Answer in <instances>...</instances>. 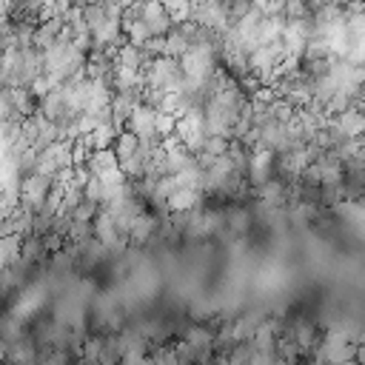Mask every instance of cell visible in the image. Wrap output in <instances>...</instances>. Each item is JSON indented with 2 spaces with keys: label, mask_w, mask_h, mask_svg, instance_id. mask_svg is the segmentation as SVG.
<instances>
[{
  "label": "cell",
  "mask_w": 365,
  "mask_h": 365,
  "mask_svg": "<svg viewBox=\"0 0 365 365\" xmlns=\"http://www.w3.org/2000/svg\"><path fill=\"white\" fill-rule=\"evenodd\" d=\"M68 165H74V140L57 137L54 143L37 151V171L46 177H57Z\"/></svg>",
  "instance_id": "obj_1"
},
{
  "label": "cell",
  "mask_w": 365,
  "mask_h": 365,
  "mask_svg": "<svg viewBox=\"0 0 365 365\" xmlns=\"http://www.w3.org/2000/svg\"><path fill=\"white\" fill-rule=\"evenodd\" d=\"M277 171V154L262 148V145H254L251 148V157H248V168H245V180L251 185H259L265 180H271Z\"/></svg>",
  "instance_id": "obj_2"
},
{
  "label": "cell",
  "mask_w": 365,
  "mask_h": 365,
  "mask_svg": "<svg viewBox=\"0 0 365 365\" xmlns=\"http://www.w3.org/2000/svg\"><path fill=\"white\" fill-rule=\"evenodd\" d=\"M328 128H331L339 140H342V137H359V134H365V108L348 106L345 111L331 114V117H328Z\"/></svg>",
  "instance_id": "obj_3"
},
{
  "label": "cell",
  "mask_w": 365,
  "mask_h": 365,
  "mask_svg": "<svg viewBox=\"0 0 365 365\" xmlns=\"http://www.w3.org/2000/svg\"><path fill=\"white\" fill-rule=\"evenodd\" d=\"M51 180H54V177H46V174H40V171L26 174L23 182H20V202L29 205L31 211H37V208L46 202V197H48Z\"/></svg>",
  "instance_id": "obj_4"
},
{
  "label": "cell",
  "mask_w": 365,
  "mask_h": 365,
  "mask_svg": "<svg viewBox=\"0 0 365 365\" xmlns=\"http://www.w3.org/2000/svg\"><path fill=\"white\" fill-rule=\"evenodd\" d=\"M125 128L137 137H151L157 134V108L148 103H137L125 120Z\"/></svg>",
  "instance_id": "obj_5"
},
{
  "label": "cell",
  "mask_w": 365,
  "mask_h": 365,
  "mask_svg": "<svg viewBox=\"0 0 365 365\" xmlns=\"http://www.w3.org/2000/svg\"><path fill=\"white\" fill-rule=\"evenodd\" d=\"M63 29H66V20L60 17V14H54V17H46V20H40V26H34V48H46V46H51L60 34H63Z\"/></svg>",
  "instance_id": "obj_6"
},
{
  "label": "cell",
  "mask_w": 365,
  "mask_h": 365,
  "mask_svg": "<svg viewBox=\"0 0 365 365\" xmlns=\"http://www.w3.org/2000/svg\"><path fill=\"white\" fill-rule=\"evenodd\" d=\"M154 234H157V217L148 214V211L137 214V217L131 220V225H128V242H131V245H143V242H148Z\"/></svg>",
  "instance_id": "obj_7"
},
{
  "label": "cell",
  "mask_w": 365,
  "mask_h": 365,
  "mask_svg": "<svg viewBox=\"0 0 365 365\" xmlns=\"http://www.w3.org/2000/svg\"><path fill=\"white\" fill-rule=\"evenodd\" d=\"M200 202H202V191H200V188H188V185H177V188L168 194V200H165L168 211H191V208H197Z\"/></svg>",
  "instance_id": "obj_8"
},
{
  "label": "cell",
  "mask_w": 365,
  "mask_h": 365,
  "mask_svg": "<svg viewBox=\"0 0 365 365\" xmlns=\"http://www.w3.org/2000/svg\"><path fill=\"white\" fill-rule=\"evenodd\" d=\"M120 163H117V154H114V148L108 145V148H91L88 151V157H86V168L94 174V177H103V174H108L111 168H117Z\"/></svg>",
  "instance_id": "obj_9"
},
{
  "label": "cell",
  "mask_w": 365,
  "mask_h": 365,
  "mask_svg": "<svg viewBox=\"0 0 365 365\" xmlns=\"http://www.w3.org/2000/svg\"><path fill=\"white\" fill-rule=\"evenodd\" d=\"M285 336H291V339H294L299 348H305V351L319 342V339H317V328H314L311 322H302V319H294V322L285 328Z\"/></svg>",
  "instance_id": "obj_10"
},
{
  "label": "cell",
  "mask_w": 365,
  "mask_h": 365,
  "mask_svg": "<svg viewBox=\"0 0 365 365\" xmlns=\"http://www.w3.org/2000/svg\"><path fill=\"white\" fill-rule=\"evenodd\" d=\"M259 322H262V314H259V311H245L240 319H234V328H231L234 342H240V339H251V336L257 334Z\"/></svg>",
  "instance_id": "obj_11"
},
{
  "label": "cell",
  "mask_w": 365,
  "mask_h": 365,
  "mask_svg": "<svg viewBox=\"0 0 365 365\" xmlns=\"http://www.w3.org/2000/svg\"><path fill=\"white\" fill-rule=\"evenodd\" d=\"M222 225L228 228V234H245L251 228V214L245 208H228Z\"/></svg>",
  "instance_id": "obj_12"
},
{
  "label": "cell",
  "mask_w": 365,
  "mask_h": 365,
  "mask_svg": "<svg viewBox=\"0 0 365 365\" xmlns=\"http://www.w3.org/2000/svg\"><path fill=\"white\" fill-rule=\"evenodd\" d=\"M182 339H185L188 345H194L197 351H200V348H211V345H214V331H208L205 325H188L185 334H182Z\"/></svg>",
  "instance_id": "obj_13"
},
{
  "label": "cell",
  "mask_w": 365,
  "mask_h": 365,
  "mask_svg": "<svg viewBox=\"0 0 365 365\" xmlns=\"http://www.w3.org/2000/svg\"><path fill=\"white\" fill-rule=\"evenodd\" d=\"M97 208H100V202H94V200L83 197V200L77 202V208L71 211V220H77V222H91V220H94V214H97Z\"/></svg>",
  "instance_id": "obj_14"
},
{
  "label": "cell",
  "mask_w": 365,
  "mask_h": 365,
  "mask_svg": "<svg viewBox=\"0 0 365 365\" xmlns=\"http://www.w3.org/2000/svg\"><path fill=\"white\" fill-rule=\"evenodd\" d=\"M123 356V345H120V336H108L103 339V351H100V362H120Z\"/></svg>",
  "instance_id": "obj_15"
},
{
  "label": "cell",
  "mask_w": 365,
  "mask_h": 365,
  "mask_svg": "<svg viewBox=\"0 0 365 365\" xmlns=\"http://www.w3.org/2000/svg\"><path fill=\"white\" fill-rule=\"evenodd\" d=\"M282 14H285V20H302V17H311L314 11L308 9V3H305V0H285Z\"/></svg>",
  "instance_id": "obj_16"
},
{
  "label": "cell",
  "mask_w": 365,
  "mask_h": 365,
  "mask_svg": "<svg viewBox=\"0 0 365 365\" xmlns=\"http://www.w3.org/2000/svg\"><path fill=\"white\" fill-rule=\"evenodd\" d=\"M163 3H165L174 23H182V20L191 17V0H163Z\"/></svg>",
  "instance_id": "obj_17"
},
{
  "label": "cell",
  "mask_w": 365,
  "mask_h": 365,
  "mask_svg": "<svg viewBox=\"0 0 365 365\" xmlns=\"http://www.w3.org/2000/svg\"><path fill=\"white\" fill-rule=\"evenodd\" d=\"M174 128H177V117L157 108V134L160 137H168V134H174Z\"/></svg>",
  "instance_id": "obj_18"
},
{
  "label": "cell",
  "mask_w": 365,
  "mask_h": 365,
  "mask_svg": "<svg viewBox=\"0 0 365 365\" xmlns=\"http://www.w3.org/2000/svg\"><path fill=\"white\" fill-rule=\"evenodd\" d=\"M80 345H83V348H80V356H83V359H100V351H103V339H100V336H88V339H83Z\"/></svg>",
  "instance_id": "obj_19"
},
{
  "label": "cell",
  "mask_w": 365,
  "mask_h": 365,
  "mask_svg": "<svg viewBox=\"0 0 365 365\" xmlns=\"http://www.w3.org/2000/svg\"><path fill=\"white\" fill-rule=\"evenodd\" d=\"M148 359H154V362H177V351L174 348H157L154 354H148Z\"/></svg>",
  "instance_id": "obj_20"
},
{
  "label": "cell",
  "mask_w": 365,
  "mask_h": 365,
  "mask_svg": "<svg viewBox=\"0 0 365 365\" xmlns=\"http://www.w3.org/2000/svg\"><path fill=\"white\" fill-rule=\"evenodd\" d=\"M305 3H308V9H311V11H317V9H319V6H325L328 0H305Z\"/></svg>",
  "instance_id": "obj_21"
},
{
  "label": "cell",
  "mask_w": 365,
  "mask_h": 365,
  "mask_svg": "<svg viewBox=\"0 0 365 365\" xmlns=\"http://www.w3.org/2000/svg\"><path fill=\"white\" fill-rule=\"evenodd\" d=\"M356 359L365 362V345H356Z\"/></svg>",
  "instance_id": "obj_22"
}]
</instances>
